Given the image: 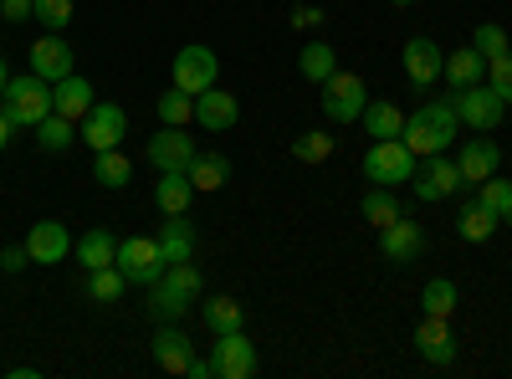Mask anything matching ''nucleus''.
<instances>
[{"instance_id": "21", "label": "nucleus", "mask_w": 512, "mask_h": 379, "mask_svg": "<svg viewBox=\"0 0 512 379\" xmlns=\"http://www.w3.org/2000/svg\"><path fill=\"white\" fill-rule=\"evenodd\" d=\"M52 113H62V118H72V123H82L93 113V82L88 77H62V82H52Z\"/></svg>"}, {"instance_id": "26", "label": "nucleus", "mask_w": 512, "mask_h": 379, "mask_svg": "<svg viewBox=\"0 0 512 379\" xmlns=\"http://www.w3.org/2000/svg\"><path fill=\"white\" fill-rule=\"evenodd\" d=\"M190 200H195L190 175H159V185H154V205L164 210V216H185Z\"/></svg>"}, {"instance_id": "13", "label": "nucleus", "mask_w": 512, "mask_h": 379, "mask_svg": "<svg viewBox=\"0 0 512 379\" xmlns=\"http://www.w3.org/2000/svg\"><path fill=\"white\" fill-rule=\"evenodd\" d=\"M415 349H420V359H425V364L451 369V364H456L451 318H431V313H420V323H415Z\"/></svg>"}, {"instance_id": "36", "label": "nucleus", "mask_w": 512, "mask_h": 379, "mask_svg": "<svg viewBox=\"0 0 512 379\" xmlns=\"http://www.w3.org/2000/svg\"><path fill=\"white\" fill-rule=\"evenodd\" d=\"M159 123H169V129H185V123H195V98L180 93V88H169L159 98Z\"/></svg>"}, {"instance_id": "16", "label": "nucleus", "mask_w": 512, "mask_h": 379, "mask_svg": "<svg viewBox=\"0 0 512 379\" xmlns=\"http://www.w3.org/2000/svg\"><path fill=\"white\" fill-rule=\"evenodd\" d=\"M26 251H31V267H57V262H67L72 236H67L62 221H36L26 231Z\"/></svg>"}, {"instance_id": "47", "label": "nucleus", "mask_w": 512, "mask_h": 379, "mask_svg": "<svg viewBox=\"0 0 512 379\" xmlns=\"http://www.w3.org/2000/svg\"><path fill=\"white\" fill-rule=\"evenodd\" d=\"M36 374H41L36 364H16V369H11V379H36Z\"/></svg>"}, {"instance_id": "15", "label": "nucleus", "mask_w": 512, "mask_h": 379, "mask_svg": "<svg viewBox=\"0 0 512 379\" xmlns=\"http://www.w3.org/2000/svg\"><path fill=\"white\" fill-rule=\"evenodd\" d=\"M379 251H384V262H395V267L420 262V251H425V226L400 216L395 226H384V231H379Z\"/></svg>"}, {"instance_id": "2", "label": "nucleus", "mask_w": 512, "mask_h": 379, "mask_svg": "<svg viewBox=\"0 0 512 379\" xmlns=\"http://www.w3.org/2000/svg\"><path fill=\"white\" fill-rule=\"evenodd\" d=\"M200 292H205V277L195 262H169L164 277L149 287V313L159 323H180L195 303H200Z\"/></svg>"}, {"instance_id": "30", "label": "nucleus", "mask_w": 512, "mask_h": 379, "mask_svg": "<svg viewBox=\"0 0 512 379\" xmlns=\"http://www.w3.org/2000/svg\"><path fill=\"white\" fill-rule=\"evenodd\" d=\"M36 144L47 149V154L72 149V144H77V123H72V118H62V113H47V118L36 123Z\"/></svg>"}, {"instance_id": "25", "label": "nucleus", "mask_w": 512, "mask_h": 379, "mask_svg": "<svg viewBox=\"0 0 512 379\" xmlns=\"http://www.w3.org/2000/svg\"><path fill=\"white\" fill-rule=\"evenodd\" d=\"M441 77L451 82V88H477V82L487 77V57H482L477 47L451 52V57H446V67H441Z\"/></svg>"}, {"instance_id": "20", "label": "nucleus", "mask_w": 512, "mask_h": 379, "mask_svg": "<svg viewBox=\"0 0 512 379\" xmlns=\"http://www.w3.org/2000/svg\"><path fill=\"white\" fill-rule=\"evenodd\" d=\"M190 359H195L190 333H185V328H175V323H164V328L154 333V364H159L164 374H185V369H190Z\"/></svg>"}, {"instance_id": "48", "label": "nucleus", "mask_w": 512, "mask_h": 379, "mask_svg": "<svg viewBox=\"0 0 512 379\" xmlns=\"http://www.w3.org/2000/svg\"><path fill=\"white\" fill-rule=\"evenodd\" d=\"M6 88H11V67H6V57H0V98H6Z\"/></svg>"}, {"instance_id": "14", "label": "nucleus", "mask_w": 512, "mask_h": 379, "mask_svg": "<svg viewBox=\"0 0 512 379\" xmlns=\"http://www.w3.org/2000/svg\"><path fill=\"white\" fill-rule=\"evenodd\" d=\"M441 67H446V52L436 47L431 36H410V41H405V77H410L415 93L431 88V82L441 77Z\"/></svg>"}, {"instance_id": "11", "label": "nucleus", "mask_w": 512, "mask_h": 379, "mask_svg": "<svg viewBox=\"0 0 512 379\" xmlns=\"http://www.w3.org/2000/svg\"><path fill=\"white\" fill-rule=\"evenodd\" d=\"M415 195L425 200V205H441V200H451L456 190H461V170H456V159H446V154H431L425 164H415Z\"/></svg>"}, {"instance_id": "12", "label": "nucleus", "mask_w": 512, "mask_h": 379, "mask_svg": "<svg viewBox=\"0 0 512 379\" xmlns=\"http://www.w3.org/2000/svg\"><path fill=\"white\" fill-rule=\"evenodd\" d=\"M210 364H216V379H251L256 374V344L246 339V333H216V354H210Z\"/></svg>"}, {"instance_id": "5", "label": "nucleus", "mask_w": 512, "mask_h": 379, "mask_svg": "<svg viewBox=\"0 0 512 379\" xmlns=\"http://www.w3.org/2000/svg\"><path fill=\"white\" fill-rule=\"evenodd\" d=\"M415 154H410V144L405 139H374V149L364 154V175L374 180V185H384V190H395L400 180H415Z\"/></svg>"}, {"instance_id": "42", "label": "nucleus", "mask_w": 512, "mask_h": 379, "mask_svg": "<svg viewBox=\"0 0 512 379\" xmlns=\"http://www.w3.org/2000/svg\"><path fill=\"white\" fill-rule=\"evenodd\" d=\"M292 31H313V26H323L328 16H323V6H292Z\"/></svg>"}, {"instance_id": "27", "label": "nucleus", "mask_w": 512, "mask_h": 379, "mask_svg": "<svg viewBox=\"0 0 512 379\" xmlns=\"http://www.w3.org/2000/svg\"><path fill=\"white\" fill-rule=\"evenodd\" d=\"M297 72H303L308 82H318V88H323V82L338 72V52L328 47V41H308V47L297 52Z\"/></svg>"}, {"instance_id": "19", "label": "nucleus", "mask_w": 512, "mask_h": 379, "mask_svg": "<svg viewBox=\"0 0 512 379\" xmlns=\"http://www.w3.org/2000/svg\"><path fill=\"white\" fill-rule=\"evenodd\" d=\"M456 170H461V185H482L487 175L502 170V149L492 139H466L461 144V159H456Z\"/></svg>"}, {"instance_id": "23", "label": "nucleus", "mask_w": 512, "mask_h": 379, "mask_svg": "<svg viewBox=\"0 0 512 379\" xmlns=\"http://www.w3.org/2000/svg\"><path fill=\"white\" fill-rule=\"evenodd\" d=\"M497 226H502V216H497V210H487L482 200H466V205H461V216H456L461 241H472V246L492 241V236H497Z\"/></svg>"}, {"instance_id": "28", "label": "nucleus", "mask_w": 512, "mask_h": 379, "mask_svg": "<svg viewBox=\"0 0 512 379\" xmlns=\"http://www.w3.org/2000/svg\"><path fill=\"white\" fill-rule=\"evenodd\" d=\"M364 129H369V139H400L405 134V113L395 108V103H364Z\"/></svg>"}, {"instance_id": "40", "label": "nucleus", "mask_w": 512, "mask_h": 379, "mask_svg": "<svg viewBox=\"0 0 512 379\" xmlns=\"http://www.w3.org/2000/svg\"><path fill=\"white\" fill-rule=\"evenodd\" d=\"M487 82H492V93H497L502 103H512V47L487 62Z\"/></svg>"}, {"instance_id": "43", "label": "nucleus", "mask_w": 512, "mask_h": 379, "mask_svg": "<svg viewBox=\"0 0 512 379\" xmlns=\"http://www.w3.org/2000/svg\"><path fill=\"white\" fill-rule=\"evenodd\" d=\"M0 267H6V272H26V267H31V251H26V241H11L6 251H0Z\"/></svg>"}, {"instance_id": "24", "label": "nucleus", "mask_w": 512, "mask_h": 379, "mask_svg": "<svg viewBox=\"0 0 512 379\" xmlns=\"http://www.w3.org/2000/svg\"><path fill=\"white\" fill-rule=\"evenodd\" d=\"M72 251H77V262L88 267V272H98V267H113V257H118V241H113V231L93 226V231H82V236L72 241Z\"/></svg>"}, {"instance_id": "33", "label": "nucleus", "mask_w": 512, "mask_h": 379, "mask_svg": "<svg viewBox=\"0 0 512 379\" xmlns=\"http://www.w3.org/2000/svg\"><path fill=\"white\" fill-rule=\"evenodd\" d=\"M456 303H461V292H456V282H451V277L425 282V292H420V313H431V318H451V313H456Z\"/></svg>"}, {"instance_id": "29", "label": "nucleus", "mask_w": 512, "mask_h": 379, "mask_svg": "<svg viewBox=\"0 0 512 379\" xmlns=\"http://www.w3.org/2000/svg\"><path fill=\"white\" fill-rule=\"evenodd\" d=\"M185 175H190L195 190H221L231 180V159L226 154H195V164H190Z\"/></svg>"}, {"instance_id": "35", "label": "nucleus", "mask_w": 512, "mask_h": 379, "mask_svg": "<svg viewBox=\"0 0 512 379\" xmlns=\"http://www.w3.org/2000/svg\"><path fill=\"white\" fill-rule=\"evenodd\" d=\"M128 292V277L118 272V267H98V272H88V298L93 303H118Z\"/></svg>"}, {"instance_id": "37", "label": "nucleus", "mask_w": 512, "mask_h": 379, "mask_svg": "<svg viewBox=\"0 0 512 379\" xmlns=\"http://www.w3.org/2000/svg\"><path fill=\"white\" fill-rule=\"evenodd\" d=\"M328 154H333V134H323V129H308V134L292 139V159L297 164H323Z\"/></svg>"}, {"instance_id": "7", "label": "nucleus", "mask_w": 512, "mask_h": 379, "mask_svg": "<svg viewBox=\"0 0 512 379\" xmlns=\"http://www.w3.org/2000/svg\"><path fill=\"white\" fill-rule=\"evenodd\" d=\"M451 108H456V118L466 123V129H477V134H492L497 123H502V98L492 93V82H477V88H456V98H451Z\"/></svg>"}, {"instance_id": "49", "label": "nucleus", "mask_w": 512, "mask_h": 379, "mask_svg": "<svg viewBox=\"0 0 512 379\" xmlns=\"http://www.w3.org/2000/svg\"><path fill=\"white\" fill-rule=\"evenodd\" d=\"M502 226H512V200H507V210H502Z\"/></svg>"}, {"instance_id": "22", "label": "nucleus", "mask_w": 512, "mask_h": 379, "mask_svg": "<svg viewBox=\"0 0 512 379\" xmlns=\"http://www.w3.org/2000/svg\"><path fill=\"white\" fill-rule=\"evenodd\" d=\"M159 257L164 262H190L195 257V231H190V221L185 216H164V226H159Z\"/></svg>"}, {"instance_id": "17", "label": "nucleus", "mask_w": 512, "mask_h": 379, "mask_svg": "<svg viewBox=\"0 0 512 379\" xmlns=\"http://www.w3.org/2000/svg\"><path fill=\"white\" fill-rule=\"evenodd\" d=\"M72 47H67V36L62 31H47V36H41L36 41V47H31V72L36 77H47V82H62V77H72Z\"/></svg>"}, {"instance_id": "3", "label": "nucleus", "mask_w": 512, "mask_h": 379, "mask_svg": "<svg viewBox=\"0 0 512 379\" xmlns=\"http://www.w3.org/2000/svg\"><path fill=\"white\" fill-rule=\"evenodd\" d=\"M0 108H6V118L16 123V129H36L41 118L52 113V82L47 77H11L6 98H0Z\"/></svg>"}, {"instance_id": "32", "label": "nucleus", "mask_w": 512, "mask_h": 379, "mask_svg": "<svg viewBox=\"0 0 512 379\" xmlns=\"http://www.w3.org/2000/svg\"><path fill=\"white\" fill-rule=\"evenodd\" d=\"M93 180L108 185V190H123L128 180H134V164H128V154H118V149H103V154H93Z\"/></svg>"}, {"instance_id": "4", "label": "nucleus", "mask_w": 512, "mask_h": 379, "mask_svg": "<svg viewBox=\"0 0 512 379\" xmlns=\"http://www.w3.org/2000/svg\"><path fill=\"white\" fill-rule=\"evenodd\" d=\"M364 103H369V88H364V77H354V72H344L338 67L328 82H323V118L328 123H359L364 118Z\"/></svg>"}, {"instance_id": "8", "label": "nucleus", "mask_w": 512, "mask_h": 379, "mask_svg": "<svg viewBox=\"0 0 512 379\" xmlns=\"http://www.w3.org/2000/svg\"><path fill=\"white\" fill-rule=\"evenodd\" d=\"M216 77H221V57L210 52V47H185L175 52V88L200 98L205 88H216Z\"/></svg>"}, {"instance_id": "38", "label": "nucleus", "mask_w": 512, "mask_h": 379, "mask_svg": "<svg viewBox=\"0 0 512 379\" xmlns=\"http://www.w3.org/2000/svg\"><path fill=\"white\" fill-rule=\"evenodd\" d=\"M472 47H477V52H482V57L492 62V57H502V52L512 47V41H507V31H502L497 21H482V26L472 31Z\"/></svg>"}, {"instance_id": "39", "label": "nucleus", "mask_w": 512, "mask_h": 379, "mask_svg": "<svg viewBox=\"0 0 512 379\" xmlns=\"http://www.w3.org/2000/svg\"><path fill=\"white\" fill-rule=\"evenodd\" d=\"M31 21H41L47 31H67L72 26V0H36V16Z\"/></svg>"}, {"instance_id": "6", "label": "nucleus", "mask_w": 512, "mask_h": 379, "mask_svg": "<svg viewBox=\"0 0 512 379\" xmlns=\"http://www.w3.org/2000/svg\"><path fill=\"white\" fill-rule=\"evenodd\" d=\"M113 267L128 277V287H154L169 262L159 257V241H154V236H128V241H118Z\"/></svg>"}, {"instance_id": "9", "label": "nucleus", "mask_w": 512, "mask_h": 379, "mask_svg": "<svg viewBox=\"0 0 512 379\" xmlns=\"http://www.w3.org/2000/svg\"><path fill=\"white\" fill-rule=\"evenodd\" d=\"M128 134V113L118 108V103H93V113L77 123V139L88 144L93 154H103V149H118V139Z\"/></svg>"}, {"instance_id": "31", "label": "nucleus", "mask_w": 512, "mask_h": 379, "mask_svg": "<svg viewBox=\"0 0 512 379\" xmlns=\"http://www.w3.org/2000/svg\"><path fill=\"white\" fill-rule=\"evenodd\" d=\"M200 318H205L210 333H236V328L246 323V313H241L236 298H205V303H200Z\"/></svg>"}, {"instance_id": "18", "label": "nucleus", "mask_w": 512, "mask_h": 379, "mask_svg": "<svg viewBox=\"0 0 512 379\" xmlns=\"http://www.w3.org/2000/svg\"><path fill=\"white\" fill-rule=\"evenodd\" d=\"M236 118H241V103H236L231 93H221V88H205V93L195 98V123H200L205 134L236 129Z\"/></svg>"}, {"instance_id": "45", "label": "nucleus", "mask_w": 512, "mask_h": 379, "mask_svg": "<svg viewBox=\"0 0 512 379\" xmlns=\"http://www.w3.org/2000/svg\"><path fill=\"white\" fill-rule=\"evenodd\" d=\"M185 374H190V379H216V364H210V359H190Z\"/></svg>"}, {"instance_id": "34", "label": "nucleus", "mask_w": 512, "mask_h": 379, "mask_svg": "<svg viewBox=\"0 0 512 379\" xmlns=\"http://www.w3.org/2000/svg\"><path fill=\"white\" fill-rule=\"evenodd\" d=\"M359 210H364V221H374L379 231H384V226H395V221L405 216V205H400L390 190H384V185H374V190L364 195V205H359Z\"/></svg>"}, {"instance_id": "50", "label": "nucleus", "mask_w": 512, "mask_h": 379, "mask_svg": "<svg viewBox=\"0 0 512 379\" xmlns=\"http://www.w3.org/2000/svg\"><path fill=\"white\" fill-rule=\"evenodd\" d=\"M390 6H415V0H390Z\"/></svg>"}, {"instance_id": "1", "label": "nucleus", "mask_w": 512, "mask_h": 379, "mask_svg": "<svg viewBox=\"0 0 512 379\" xmlns=\"http://www.w3.org/2000/svg\"><path fill=\"white\" fill-rule=\"evenodd\" d=\"M456 129H461V118L451 108V98H436V103H420L415 113H405V144L415 159H431V154H446L456 144Z\"/></svg>"}, {"instance_id": "41", "label": "nucleus", "mask_w": 512, "mask_h": 379, "mask_svg": "<svg viewBox=\"0 0 512 379\" xmlns=\"http://www.w3.org/2000/svg\"><path fill=\"white\" fill-rule=\"evenodd\" d=\"M477 190H482L477 200H482L487 210H497V216H502V210H507V200H512V180H502V175H487Z\"/></svg>"}, {"instance_id": "46", "label": "nucleus", "mask_w": 512, "mask_h": 379, "mask_svg": "<svg viewBox=\"0 0 512 379\" xmlns=\"http://www.w3.org/2000/svg\"><path fill=\"white\" fill-rule=\"evenodd\" d=\"M11 129H16V123L6 118V108H0V149H6V144H11Z\"/></svg>"}, {"instance_id": "44", "label": "nucleus", "mask_w": 512, "mask_h": 379, "mask_svg": "<svg viewBox=\"0 0 512 379\" xmlns=\"http://www.w3.org/2000/svg\"><path fill=\"white\" fill-rule=\"evenodd\" d=\"M36 16V0H0V21H31Z\"/></svg>"}, {"instance_id": "10", "label": "nucleus", "mask_w": 512, "mask_h": 379, "mask_svg": "<svg viewBox=\"0 0 512 379\" xmlns=\"http://www.w3.org/2000/svg\"><path fill=\"white\" fill-rule=\"evenodd\" d=\"M195 154H200L195 139H190L185 129H169V123L149 139V164H154L159 175H185L190 164H195Z\"/></svg>"}]
</instances>
